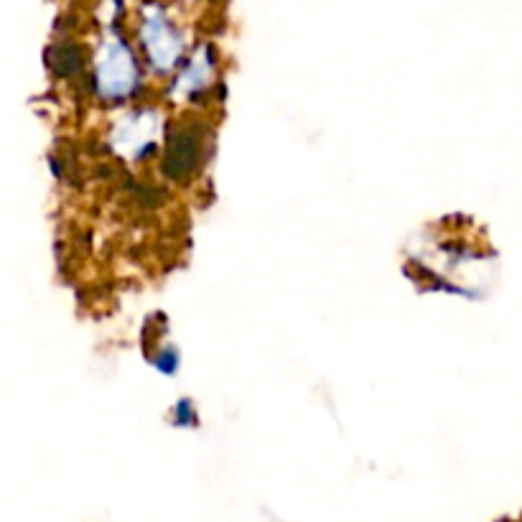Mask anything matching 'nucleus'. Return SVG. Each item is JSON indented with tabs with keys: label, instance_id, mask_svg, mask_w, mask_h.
Listing matches in <instances>:
<instances>
[{
	"label": "nucleus",
	"instance_id": "1",
	"mask_svg": "<svg viewBox=\"0 0 522 522\" xmlns=\"http://www.w3.org/2000/svg\"><path fill=\"white\" fill-rule=\"evenodd\" d=\"M135 79H138V69H135L133 54L123 39L110 36L102 46L100 62H97V87L102 95L115 100L133 90Z\"/></svg>",
	"mask_w": 522,
	"mask_h": 522
},
{
	"label": "nucleus",
	"instance_id": "2",
	"mask_svg": "<svg viewBox=\"0 0 522 522\" xmlns=\"http://www.w3.org/2000/svg\"><path fill=\"white\" fill-rule=\"evenodd\" d=\"M143 44H146L148 57L158 69H171L176 59L181 57V36L176 34L174 23L166 18L161 8L146 11V21H143Z\"/></svg>",
	"mask_w": 522,
	"mask_h": 522
},
{
	"label": "nucleus",
	"instance_id": "3",
	"mask_svg": "<svg viewBox=\"0 0 522 522\" xmlns=\"http://www.w3.org/2000/svg\"><path fill=\"white\" fill-rule=\"evenodd\" d=\"M153 135H156V125H153V120L148 118L146 113L143 115H135V118H128L123 125L118 128V148L123 153H128V156H133V153L143 151L146 146H151Z\"/></svg>",
	"mask_w": 522,
	"mask_h": 522
}]
</instances>
